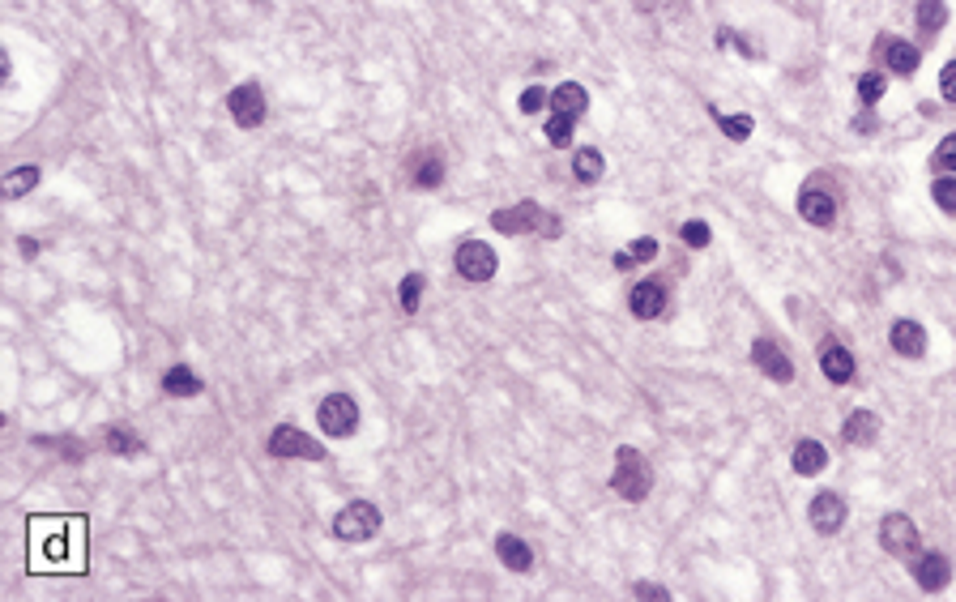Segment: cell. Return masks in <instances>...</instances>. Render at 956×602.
<instances>
[{"label":"cell","mask_w":956,"mask_h":602,"mask_svg":"<svg viewBox=\"0 0 956 602\" xmlns=\"http://www.w3.org/2000/svg\"><path fill=\"white\" fill-rule=\"evenodd\" d=\"M86 522L73 517V522H60V525H30V568H73L81 573L86 568Z\"/></svg>","instance_id":"obj_1"},{"label":"cell","mask_w":956,"mask_h":602,"mask_svg":"<svg viewBox=\"0 0 956 602\" xmlns=\"http://www.w3.org/2000/svg\"><path fill=\"white\" fill-rule=\"evenodd\" d=\"M611 487H615V496L632 500V504L649 496V470H645L641 453H636L632 445H624L615 453V474H611Z\"/></svg>","instance_id":"obj_2"},{"label":"cell","mask_w":956,"mask_h":602,"mask_svg":"<svg viewBox=\"0 0 956 602\" xmlns=\"http://www.w3.org/2000/svg\"><path fill=\"white\" fill-rule=\"evenodd\" d=\"M376 530H380V509L376 504H367V500H351V504L338 512V522H333V534H338L341 543H367Z\"/></svg>","instance_id":"obj_3"},{"label":"cell","mask_w":956,"mask_h":602,"mask_svg":"<svg viewBox=\"0 0 956 602\" xmlns=\"http://www.w3.org/2000/svg\"><path fill=\"white\" fill-rule=\"evenodd\" d=\"M879 547L888 551V555H897V560H909V555H918V547H922V538H918V525L905 517V512H888L884 522H879Z\"/></svg>","instance_id":"obj_4"},{"label":"cell","mask_w":956,"mask_h":602,"mask_svg":"<svg viewBox=\"0 0 956 602\" xmlns=\"http://www.w3.org/2000/svg\"><path fill=\"white\" fill-rule=\"evenodd\" d=\"M316 419H320V432L341 440V436H351L359 428V407H354V397H346V393H329L325 402H320V410H316Z\"/></svg>","instance_id":"obj_5"},{"label":"cell","mask_w":956,"mask_h":602,"mask_svg":"<svg viewBox=\"0 0 956 602\" xmlns=\"http://www.w3.org/2000/svg\"><path fill=\"white\" fill-rule=\"evenodd\" d=\"M547 214L538 210V201H517L509 210H496L491 214V227L499 236H525V231H542Z\"/></svg>","instance_id":"obj_6"},{"label":"cell","mask_w":956,"mask_h":602,"mask_svg":"<svg viewBox=\"0 0 956 602\" xmlns=\"http://www.w3.org/2000/svg\"><path fill=\"white\" fill-rule=\"evenodd\" d=\"M799 214H803V223L828 231V227L837 223V196L828 193L825 184H807L799 193Z\"/></svg>","instance_id":"obj_7"},{"label":"cell","mask_w":956,"mask_h":602,"mask_svg":"<svg viewBox=\"0 0 956 602\" xmlns=\"http://www.w3.org/2000/svg\"><path fill=\"white\" fill-rule=\"evenodd\" d=\"M269 453H274V458H308V461L325 458V449L316 445L312 436H303L299 428H290V423L274 428V436H269Z\"/></svg>","instance_id":"obj_8"},{"label":"cell","mask_w":956,"mask_h":602,"mask_svg":"<svg viewBox=\"0 0 956 602\" xmlns=\"http://www.w3.org/2000/svg\"><path fill=\"white\" fill-rule=\"evenodd\" d=\"M457 274L470 278V282L496 278V252L487 248V244H478V239H466V244L457 248Z\"/></svg>","instance_id":"obj_9"},{"label":"cell","mask_w":956,"mask_h":602,"mask_svg":"<svg viewBox=\"0 0 956 602\" xmlns=\"http://www.w3.org/2000/svg\"><path fill=\"white\" fill-rule=\"evenodd\" d=\"M751 364H756L769 380H777V385H790V380H794V364H790L786 354L777 351V342H769V338H760L756 346H751Z\"/></svg>","instance_id":"obj_10"},{"label":"cell","mask_w":956,"mask_h":602,"mask_svg":"<svg viewBox=\"0 0 956 602\" xmlns=\"http://www.w3.org/2000/svg\"><path fill=\"white\" fill-rule=\"evenodd\" d=\"M948 576H952V564H948V555L943 551H922L914 560V581L927 594H940L943 586H948Z\"/></svg>","instance_id":"obj_11"},{"label":"cell","mask_w":956,"mask_h":602,"mask_svg":"<svg viewBox=\"0 0 956 602\" xmlns=\"http://www.w3.org/2000/svg\"><path fill=\"white\" fill-rule=\"evenodd\" d=\"M226 107H231V120H236L239 129H257V124L265 120V99H261L257 86H239V90H231Z\"/></svg>","instance_id":"obj_12"},{"label":"cell","mask_w":956,"mask_h":602,"mask_svg":"<svg viewBox=\"0 0 956 602\" xmlns=\"http://www.w3.org/2000/svg\"><path fill=\"white\" fill-rule=\"evenodd\" d=\"M628 308L641 321H657V316L667 312V287L662 282H636L628 295Z\"/></svg>","instance_id":"obj_13"},{"label":"cell","mask_w":956,"mask_h":602,"mask_svg":"<svg viewBox=\"0 0 956 602\" xmlns=\"http://www.w3.org/2000/svg\"><path fill=\"white\" fill-rule=\"evenodd\" d=\"M841 440L854 449H871L879 440V415H871V410H854L850 419L841 423Z\"/></svg>","instance_id":"obj_14"},{"label":"cell","mask_w":956,"mask_h":602,"mask_svg":"<svg viewBox=\"0 0 956 602\" xmlns=\"http://www.w3.org/2000/svg\"><path fill=\"white\" fill-rule=\"evenodd\" d=\"M841 522H846V500L833 496V491H820L812 500V525L820 534H837Z\"/></svg>","instance_id":"obj_15"},{"label":"cell","mask_w":956,"mask_h":602,"mask_svg":"<svg viewBox=\"0 0 956 602\" xmlns=\"http://www.w3.org/2000/svg\"><path fill=\"white\" fill-rule=\"evenodd\" d=\"M820 367H825V376L833 380V385H850L854 380V354L841 346V342H825V351H820Z\"/></svg>","instance_id":"obj_16"},{"label":"cell","mask_w":956,"mask_h":602,"mask_svg":"<svg viewBox=\"0 0 956 602\" xmlns=\"http://www.w3.org/2000/svg\"><path fill=\"white\" fill-rule=\"evenodd\" d=\"M496 551H499V560H504V568H512V573H530V568H534V551H530V543H521L517 534H499Z\"/></svg>","instance_id":"obj_17"},{"label":"cell","mask_w":956,"mask_h":602,"mask_svg":"<svg viewBox=\"0 0 956 602\" xmlns=\"http://www.w3.org/2000/svg\"><path fill=\"white\" fill-rule=\"evenodd\" d=\"M790 466H794V474H820L828 466V453H825V445L820 440H799L794 445V453H790Z\"/></svg>","instance_id":"obj_18"},{"label":"cell","mask_w":956,"mask_h":602,"mask_svg":"<svg viewBox=\"0 0 956 602\" xmlns=\"http://www.w3.org/2000/svg\"><path fill=\"white\" fill-rule=\"evenodd\" d=\"M892 346H897V354H905V359H918V354L927 351V333H922L918 321H897V325H892Z\"/></svg>","instance_id":"obj_19"},{"label":"cell","mask_w":956,"mask_h":602,"mask_svg":"<svg viewBox=\"0 0 956 602\" xmlns=\"http://www.w3.org/2000/svg\"><path fill=\"white\" fill-rule=\"evenodd\" d=\"M551 107H555L560 116H573V120H577L581 111L590 107V94L581 90L577 81H563V86H555V90H551Z\"/></svg>","instance_id":"obj_20"},{"label":"cell","mask_w":956,"mask_h":602,"mask_svg":"<svg viewBox=\"0 0 956 602\" xmlns=\"http://www.w3.org/2000/svg\"><path fill=\"white\" fill-rule=\"evenodd\" d=\"M884 60H888V69L892 73H914L918 69V60H922V52H918L914 43H905V39H892L888 35V43H884Z\"/></svg>","instance_id":"obj_21"},{"label":"cell","mask_w":956,"mask_h":602,"mask_svg":"<svg viewBox=\"0 0 956 602\" xmlns=\"http://www.w3.org/2000/svg\"><path fill=\"white\" fill-rule=\"evenodd\" d=\"M943 22H948V5H943V0H922V5H918V30H922V39L940 35Z\"/></svg>","instance_id":"obj_22"},{"label":"cell","mask_w":956,"mask_h":602,"mask_svg":"<svg viewBox=\"0 0 956 602\" xmlns=\"http://www.w3.org/2000/svg\"><path fill=\"white\" fill-rule=\"evenodd\" d=\"M35 184H39V167H14L9 175H5V184H0V193L9 196V201H17V196H26Z\"/></svg>","instance_id":"obj_23"},{"label":"cell","mask_w":956,"mask_h":602,"mask_svg":"<svg viewBox=\"0 0 956 602\" xmlns=\"http://www.w3.org/2000/svg\"><path fill=\"white\" fill-rule=\"evenodd\" d=\"M163 389L171 393V397H197L201 393V380L188 372V367H171L167 376H163Z\"/></svg>","instance_id":"obj_24"},{"label":"cell","mask_w":956,"mask_h":602,"mask_svg":"<svg viewBox=\"0 0 956 602\" xmlns=\"http://www.w3.org/2000/svg\"><path fill=\"white\" fill-rule=\"evenodd\" d=\"M573 171H577L581 184L603 180V154H598V150H577V154H573Z\"/></svg>","instance_id":"obj_25"},{"label":"cell","mask_w":956,"mask_h":602,"mask_svg":"<svg viewBox=\"0 0 956 602\" xmlns=\"http://www.w3.org/2000/svg\"><path fill=\"white\" fill-rule=\"evenodd\" d=\"M103 445L111 449V453H120V458H137V453H142V440H137V436L132 432H124V428H111V432L103 436Z\"/></svg>","instance_id":"obj_26"},{"label":"cell","mask_w":956,"mask_h":602,"mask_svg":"<svg viewBox=\"0 0 956 602\" xmlns=\"http://www.w3.org/2000/svg\"><path fill=\"white\" fill-rule=\"evenodd\" d=\"M410 180H415V188H436V184L445 180V163H440L436 154H427L419 167H415V175H410Z\"/></svg>","instance_id":"obj_27"},{"label":"cell","mask_w":956,"mask_h":602,"mask_svg":"<svg viewBox=\"0 0 956 602\" xmlns=\"http://www.w3.org/2000/svg\"><path fill=\"white\" fill-rule=\"evenodd\" d=\"M419 300H423V274H406L402 278V287H397L402 312H419Z\"/></svg>","instance_id":"obj_28"},{"label":"cell","mask_w":956,"mask_h":602,"mask_svg":"<svg viewBox=\"0 0 956 602\" xmlns=\"http://www.w3.org/2000/svg\"><path fill=\"white\" fill-rule=\"evenodd\" d=\"M547 142L555 145V150H563V145L573 142V116H560V111H551V116H547Z\"/></svg>","instance_id":"obj_29"},{"label":"cell","mask_w":956,"mask_h":602,"mask_svg":"<svg viewBox=\"0 0 956 602\" xmlns=\"http://www.w3.org/2000/svg\"><path fill=\"white\" fill-rule=\"evenodd\" d=\"M713 120H718V129L726 132L730 142H747V137H751V129H756V124H751V116H718V111H713Z\"/></svg>","instance_id":"obj_30"},{"label":"cell","mask_w":956,"mask_h":602,"mask_svg":"<svg viewBox=\"0 0 956 602\" xmlns=\"http://www.w3.org/2000/svg\"><path fill=\"white\" fill-rule=\"evenodd\" d=\"M930 196H935V206L948 214H956V175H940V180L930 184Z\"/></svg>","instance_id":"obj_31"},{"label":"cell","mask_w":956,"mask_h":602,"mask_svg":"<svg viewBox=\"0 0 956 602\" xmlns=\"http://www.w3.org/2000/svg\"><path fill=\"white\" fill-rule=\"evenodd\" d=\"M884 86H888L884 73H863V78H858V94H863V103H876L879 94H884Z\"/></svg>","instance_id":"obj_32"},{"label":"cell","mask_w":956,"mask_h":602,"mask_svg":"<svg viewBox=\"0 0 956 602\" xmlns=\"http://www.w3.org/2000/svg\"><path fill=\"white\" fill-rule=\"evenodd\" d=\"M679 236H683V244H692V248H705V244H709V223H700V218H696V223H683Z\"/></svg>","instance_id":"obj_33"},{"label":"cell","mask_w":956,"mask_h":602,"mask_svg":"<svg viewBox=\"0 0 956 602\" xmlns=\"http://www.w3.org/2000/svg\"><path fill=\"white\" fill-rule=\"evenodd\" d=\"M547 103H551V99H547V90H542V86H530V90L521 94V111H525V116H538V111H542Z\"/></svg>","instance_id":"obj_34"},{"label":"cell","mask_w":956,"mask_h":602,"mask_svg":"<svg viewBox=\"0 0 956 602\" xmlns=\"http://www.w3.org/2000/svg\"><path fill=\"white\" fill-rule=\"evenodd\" d=\"M935 167H940V171H956V132L940 142V150H935Z\"/></svg>","instance_id":"obj_35"},{"label":"cell","mask_w":956,"mask_h":602,"mask_svg":"<svg viewBox=\"0 0 956 602\" xmlns=\"http://www.w3.org/2000/svg\"><path fill=\"white\" fill-rule=\"evenodd\" d=\"M632 261H654L657 257V239L654 236H641V239H632Z\"/></svg>","instance_id":"obj_36"},{"label":"cell","mask_w":956,"mask_h":602,"mask_svg":"<svg viewBox=\"0 0 956 602\" xmlns=\"http://www.w3.org/2000/svg\"><path fill=\"white\" fill-rule=\"evenodd\" d=\"M940 94L948 99V103H956V60H952V65H943V73H940Z\"/></svg>","instance_id":"obj_37"},{"label":"cell","mask_w":956,"mask_h":602,"mask_svg":"<svg viewBox=\"0 0 956 602\" xmlns=\"http://www.w3.org/2000/svg\"><path fill=\"white\" fill-rule=\"evenodd\" d=\"M632 594H636V598H654V602H667V598H670L667 589H662V586H649V581H641V586L632 589Z\"/></svg>","instance_id":"obj_38"},{"label":"cell","mask_w":956,"mask_h":602,"mask_svg":"<svg viewBox=\"0 0 956 602\" xmlns=\"http://www.w3.org/2000/svg\"><path fill=\"white\" fill-rule=\"evenodd\" d=\"M854 129H858V132H871V129H876V111H871V107H867V111H858Z\"/></svg>","instance_id":"obj_39"},{"label":"cell","mask_w":956,"mask_h":602,"mask_svg":"<svg viewBox=\"0 0 956 602\" xmlns=\"http://www.w3.org/2000/svg\"><path fill=\"white\" fill-rule=\"evenodd\" d=\"M17 244H22V257H35V252H39V244H35V239H17Z\"/></svg>","instance_id":"obj_40"},{"label":"cell","mask_w":956,"mask_h":602,"mask_svg":"<svg viewBox=\"0 0 956 602\" xmlns=\"http://www.w3.org/2000/svg\"><path fill=\"white\" fill-rule=\"evenodd\" d=\"M628 265H636V261H632V252H619V257H615V269H628Z\"/></svg>","instance_id":"obj_41"}]
</instances>
